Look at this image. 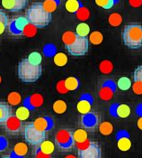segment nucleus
Wrapping results in <instances>:
<instances>
[{
	"mask_svg": "<svg viewBox=\"0 0 142 158\" xmlns=\"http://www.w3.org/2000/svg\"><path fill=\"white\" fill-rule=\"evenodd\" d=\"M25 17L27 18L29 24L34 25L36 28H42L47 26L51 22L52 16L50 13L47 12L42 3L36 2L29 6L27 9Z\"/></svg>",
	"mask_w": 142,
	"mask_h": 158,
	"instance_id": "nucleus-1",
	"label": "nucleus"
},
{
	"mask_svg": "<svg viewBox=\"0 0 142 158\" xmlns=\"http://www.w3.org/2000/svg\"><path fill=\"white\" fill-rule=\"evenodd\" d=\"M42 73L41 65L32 63L27 58H24L18 63L17 74L21 81L25 83H33L37 81Z\"/></svg>",
	"mask_w": 142,
	"mask_h": 158,
	"instance_id": "nucleus-2",
	"label": "nucleus"
},
{
	"mask_svg": "<svg viewBox=\"0 0 142 158\" xmlns=\"http://www.w3.org/2000/svg\"><path fill=\"white\" fill-rule=\"evenodd\" d=\"M122 41L125 46L132 50L142 47V25L139 24H126L122 31Z\"/></svg>",
	"mask_w": 142,
	"mask_h": 158,
	"instance_id": "nucleus-3",
	"label": "nucleus"
},
{
	"mask_svg": "<svg viewBox=\"0 0 142 158\" xmlns=\"http://www.w3.org/2000/svg\"><path fill=\"white\" fill-rule=\"evenodd\" d=\"M24 136L26 143H28L29 145L39 146L45 140L46 133L40 131L37 127H35L34 122H30L24 126Z\"/></svg>",
	"mask_w": 142,
	"mask_h": 158,
	"instance_id": "nucleus-4",
	"label": "nucleus"
},
{
	"mask_svg": "<svg viewBox=\"0 0 142 158\" xmlns=\"http://www.w3.org/2000/svg\"><path fill=\"white\" fill-rule=\"evenodd\" d=\"M68 52L72 56H84L87 53L89 49V40L87 37L77 36L76 40L70 45L65 47Z\"/></svg>",
	"mask_w": 142,
	"mask_h": 158,
	"instance_id": "nucleus-5",
	"label": "nucleus"
},
{
	"mask_svg": "<svg viewBox=\"0 0 142 158\" xmlns=\"http://www.w3.org/2000/svg\"><path fill=\"white\" fill-rule=\"evenodd\" d=\"M55 144L61 149H70L75 146L73 132L68 128H60L55 134Z\"/></svg>",
	"mask_w": 142,
	"mask_h": 158,
	"instance_id": "nucleus-6",
	"label": "nucleus"
},
{
	"mask_svg": "<svg viewBox=\"0 0 142 158\" xmlns=\"http://www.w3.org/2000/svg\"><path fill=\"white\" fill-rule=\"evenodd\" d=\"M29 24L27 18L25 16H17L11 19L8 22V30L10 34L15 36L23 35L24 28Z\"/></svg>",
	"mask_w": 142,
	"mask_h": 158,
	"instance_id": "nucleus-7",
	"label": "nucleus"
},
{
	"mask_svg": "<svg viewBox=\"0 0 142 158\" xmlns=\"http://www.w3.org/2000/svg\"><path fill=\"white\" fill-rule=\"evenodd\" d=\"M78 158H102V149L97 142L91 141L85 148L78 151Z\"/></svg>",
	"mask_w": 142,
	"mask_h": 158,
	"instance_id": "nucleus-8",
	"label": "nucleus"
},
{
	"mask_svg": "<svg viewBox=\"0 0 142 158\" xmlns=\"http://www.w3.org/2000/svg\"><path fill=\"white\" fill-rule=\"evenodd\" d=\"M99 118L95 112H89L85 114L81 118V125L85 129L88 131H95V128L98 127Z\"/></svg>",
	"mask_w": 142,
	"mask_h": 158,
	"instance_id": "nucleus-9",
	"label": "nucleus"
},
{
	"mask_svg": "<svg viewBox=\"0 0 142 158\" xmlns=\"http://www.w3.org/2000/svg\"><path fill=\"white\" fill-rule=\"evenodd\" d=\"M93 104H94V98H92V96L88 93L84 94L79 98V100L77 104V110L81 115L87 114V113L91 112Z\"/></svg>",
	"mask_w": 142,
	"mask_h": 158,
	"instance_id": "nucleus-10",
	"label": "nucleus"
},
{
	"mask_svg": "<svg viewBox=\"0 0 142 158\" xmlns=\"http://www.w3.org/2000/svg\"><path fill=\"white\" fill-rule=\"evenodd\" d=\"M110 113L119 118H127L131 113L130 107L127 104H114L111 107Z\"/></svg>",
	"mask_w": 142,
	"mask_h": 158,
	"instance_id": "nucleus-11",
	"label": "nucleus"
},
{
	"mask_svg": "<svg viewBox=\"0 0 142 158\" xmlns=\"http://www.w3.org/2000/svg\"><path fill=\"white\" fill-rule=\"evenodd\" d=\"M5 128L6 131L8 134L16 135L19 134L22 129V121L18 119L15 115H11L9 118L5 123Z\"/></svg>",
	"mask_w": 142,
	"mask_h": 158,
	"instance_id": "nucleus-12",
	"label": "nucleus"
},
{
	"mask_svg": "<svg viewBox=\"0 0 142 158\" xmlns=\"http://www.w3.org/2000/svg\"><path fill=\"white\" fill-rule=\"evenodd\" d=\"M1 4L9 12H19L26 6L27 0H1Z\"/></svg>",
	"mask_w": 142,
	"mask_h": 158,
	"instance_id": "nucleus-13",
	"label": "nucleus"
},
{
	"mask_svg": "<svg viewBox=\"0 0 142 158\" xmlns=\"http://www.w3.org/2000/svg\"><path fill=\"white\" fill-rule=\"evenodd\" d=\"M115 93V84L112 81H108L101 86L99 89V97L103 100H110Z\"/></svg>",
	"mask_w": 142,
	"mask_h": 158,
	"instance_id": "nucleus-14",
	"label": "nucleus"
},
{
	"mask_svg": "<svg viewBox=\"0 0 142 158\" xmlns=\"http://www.w3.org/2000/svg\"><path fill=\"white\" fill-rule=\"evenodd\" d=\"M34 125L40 131L46 133L47 131L52 129V127H54V121L51 118L48 116H44V117H40L36 118L34 121Z\"/></svg>",
	"mask_w": 142,
	"mask_h": 158,
	"instance_id": "nucleus-15",
	"label": "nucleus"
},
{
	"mask_svg": "<svg viewBox=\"0 0 142 158\" xmlns=\"http://www.w3.org/2000/svg\"><path fill=\"white\" fill-rule=\"evenodd\" d=\"M43 102H44V98L42 95L39 93H34L24 99V106L27 107L30 110H33L37 108H40L43 104Z\"/></svg>",
	"mask_w": 142,
	"mask_h": 158,
	"instance_id": "nucleus-16",
	"label": "nucleus"
},
{
	"mask_svg": "<svg viewBox=\"0 0 142 158\" xmlns=\"http://www.w3.org/2000/svg\"><path fill=\"white\" fill-rule=\"evenodd\" d=\"M117 146L118 148L122 151L126 152L131 148V141L130 139V135L126 131H121L117 135Z\"/></svg>",
	"mask_w": 142,
	"mask_h": 158,
	"instance_id": "nucleus-17",
	"label": "nucleus"
},
{
	"mask_svg": "<svg viewBox=\"0 0 142 158\" xmlns=\"http://www.w3.org/2000/svg\"><path fill=\"white\" fill-rule=\"evenodd\" d=\"M27 154H28L27 145L23 142H19L14 147L11 156L12 158H24Z\"/></svg>",
	"mask_w": 142,
	"mask_h": 158,
	"instance_id": "nucleus-18",
	"label": "nucleus"
},
{
	"mask_svg": "<svg viewBox=\"0 0 142 158\" xmlns=\"http://www.w3.org/2000/svg\"><path fill=\"white\" fill-rule=\"evenodd\" d=\"M11 115V107L6 102H0V125L5 124Z\"/></svg>",
	"mask_w": 142,
	"mask_h": 158,
	"instance_id": "nucleus-19",
	"label": "nucleus"
},
{
	"mask_svg": "<svg viewBox=\"0 0 142 158\" xmlns=\"http://www.w3.org/2000/svg\"><path fill=\"white\" fill-rule=\"evenodd\" d=\"M83 6V3L80 0H67L66 4H65L66 10L71 14H76Z\"/></svg>",
	"mask_w": 142,
	"mask_h": 158,
	"instance_id": "nucleus-20",
	"label": "nucleus"
},
{
	"mask_svg": "<svg viewBox=\"0 0 142 158\" xmlns=\"http://www.w3.org/2000/svg\"><path fill=\"white\" fill-rule=\"evenodd\" d=\"M64 84L68 91H75L80 88V81L77 77H68L64 81Z\"/></svg>",
	"mask_w": 142,
	"mask_h": 158,
	"instance_id": "nucleus-21",
	"label": "nucleus"
},
{
	"mask_svg": "<svg viewBox=\"0 0 142 158\" xmlns=\"http://www.w3.org/2000/svg\"><path fill=\"white\" fill-rule=\"evenodd\" d=\"M39 149L49 156H51L52 153L54 152L55 150V145L51 142V141H49V140H44L42 143H41L39 145Z\"/></svg>",
	"mask_w": 142,
	"mask_h": 158,
	"instance_id": "nucleus-22",
	"label": "nucleus"
},
{
	"mask_svg": "<svg viewBox=\"0 0 142 158\" xmlns=\"http://www.w3.org/2000/svg\"><path fill=\"white\" fill-rule=\"evenodd\" d=\"M73 137H74L75 144L82 143V142H85V140L88 139V135H87L86 130L79 128V129H77L73 132Z\"/></svg>",
	"mask_w": 142,
	"mask_h": 158,
	"instance_id": "nucleus-23",
	"label": "nucleus"
},
{
	"mask_svg": "<svg viewBox=\"0 0 142 158\" xmlns=\"http://www.w3.org/2000/svg\"><path fill=\"white\" fill-rule=\"evenodd\" d=\"M76 34L78 36L87 37L90 35V26L84 22L78 24L76 27Z\"/></svg>",
	"mask_w": 142,
	"mask_h": 158,
	"instance_id": "nucleus-24",
	"label": "nucleus"
},
{
	"mask_svg": "<svg viewBox=\"0 0 142 158\" xmlns=\"http://www.w3.org/2000/svg\"><path fill=\"white\" fill-rule=\"evenodd\" d=\"M14 115L21 121H25L30 117V110L27 107H25V106H21V107H19L16 110Z\"/></svg>",
	"mask_w": 142,
	"mask_h": 158,
	"instance_id": "nucleus-25",
	"label": "nucleus"
},
{
	"mask_svg": "<svg viewBox=\"0 0 142 158\" xmlns=\"http://www.w3.org/2000/svg\"><path fill=\"white\" fill-rule=\"evenodd\" d=\"M116 85L118 87V89H120V90L127 91V90H129L131 88L132 83H131V81H130V78H128V77H120L117 81Z\"/></svg>",
	"mask_w": 142,
	"mask_h": 158,
	"instance_id": "nucleus-26",
	"label": "nucleus"
},
{
	"mask_svg": "<svg viewBox=\"0 0 142 158\" xmlns=\"http://www.w3.org/2000/svg\"><path fill=\"white\" fill-rule=\"evenodd\" d=\"M77 36V35L72 31H67L62 35V42L64 44V46L67 47L69 45H70L71 44L74 43V41L76 40V38Z\"/></svg>",
	"mask_w": 142,
	"mask_h": 158,
	"instance_id": "nucleus-27",
	"label": "nucleus"
},
{
	"mask_svg": "<svg viewBox=\"0 0 142 158\" xmlns=\"http://www.w3.org/2000/svg\"><path fill=\"white\" fill-rule=\"evenodd\" d=\"M43 7L44 9L49 13H53L59 6V0H44L43 3Z\"/></svg>",
	"mask_w": 142,
	"mask_h": 158,
	"instance_id": "nucleus-28",
	"label": "nucleus"
},
{
	"mask_svg": "<svg viewBox=\"0 0 142 158\" xmlns=\"http://www.w3.org/2000/svg\"><path fill=\"white\" fill-rule=\"evenodd\" d=\"M95 4L98 6H100L105 10H109V9L112 8L116 4H118L119 2V0H95Z\"/></svg>",
	"mask_w": 142,
	"mask_h": 158,
	"instance_id": "nucleus-29",
	"label": "nucleus"
},
{
	"mask_svg": "<svg viewBox=\"0 0 142 158\" xmlns=\"http://www.w3.org/2000/svg\"><path fill=\"white\" fill-rule=\"evenodd\" d=\"M99 131L104 135H110L113 131V126L109 121L102 122L99 126Z\"/></svg>",
	"mask_w": 142,
	"mask_h": 158,
	"instance_id": "nucleus-30",
	"label": "nucleus"
},
{
	"mask_svg": "<svg viewBox=\"0 0 142 158\" xmlns=\"http://www.w3.org/2000/svg\"><path fill=\"white\" fill-rule=\"evenodd\" d=\"M67 103L64 101V100H57L53 103V106H52V109L53 111L57 114H63L67 111Z\"/></svg>",
	"mask_w": 142,
	"mask_h": 158,
	"instance_id": "nucleus-31",
	"label": "nucleus"
},
{
	"mask_svg": "<svg viewBox=\"0 0 142 158\" xmlns=\"http://www.w3.org/2000/svg\"><path fill=\"white\" fill-rule=\"evenodd\" d=\"M7 101L10 105L12 106H16V105H19L21 102H22V97H21V94L19 92H16V91H13L10 92L8 94V97H7Z\"/></svg>",
	"mask_w": 142,
	"mask_h": 158,
	"instance_id": "nucleus-32",
	"label": "nucleus"
},
{
	"mask_svg": "<svg viewBox=\"0 0 142 158\" xmlns=\"http://www.w3.org/2000/svg\"><path fill=\"white\" fill-rule=\"evenodd\" d=\"M53 61L57 66L64 67L68 63V56L63 52H59L53 57Z\"/></svg>",
	"mask_w": 142,
	"mask_h": 158,
	"instance_id": "nucleus-33",
	"label": "nucleus"
},
{
	"mask_svg": "<svg viewBox=\"0 0 142 158\" xmlns=\"http://www.w3.org/2000/svg\"><path fill=\"white\" fill-rule=\"evenodd\" d=\"M89 42L95 45H98L100 44H102L103 40H104V36H103V34L100 33V32H93L92 34L89 35V38H88Z\"/></svg>",
	"mask_w": 142,
	"mask_h": 158,
	"instance_id": "nucleus-34",
	"label": "nucleus"
},
{
	"mask_svg": "<svg viewBox=\"0 0 142 158\" xmlns=\"http://www.w3.org/2000/svg\"><path fill=\"white\" fill-rule=\"evenodd\" d=\"M108 21L112 26H119L122 22V17L119 13H112L110 15Z\"/></svg>",
	"mask_w": 142,
	"mask_h": 158,
	"instance_id": "nucleus-35",
	"label": "nucleus"
},
{
	"mask_svg": "<svg viewBox=\"0 0 142 158\" xmlns=\"http://www.w3.org/2000/svg\"><path fill=\"white\" fill-rule=\"evenodd\" d=\"M99 69L104 74H110L113 69V65L110 61H104L100 63Z\"/></svg>",
	"mask_w": 142,
	"mask_h": 158,
	"instance_id": "nucleus-36",
	"label": "nucleus"
},
{
	"mask_svg": "<svg viewBox=\"0 0 142 158\" xmlns=\"http://www.w3.org/2000/svg\"><path fill=\"white\" fill-rule=\"evenodd\" d=\"M27 59L29 60V61H31L34 64L41 65V61H42V56L38 52H32V53L29 54V56L27 57Z\"/></svg>",
	"mask_w": 142,
	"mask_h": 158,
	"instance_id": "nucleus-37",
	"label": "nucleus"
},
{
	"mask_svg": "<svg viewBox=\"0 0 142 158\" xmlns=\"http://www.w3.org/2000/svg\"><path fill=\"white\" fill-rule=\"evenodd\" d=\"M76 16L80 21H85V20H87L89 18L90 12H89V10L86 7L83 6L81 9H79L77 12L76 13Z\"/></svg>",
	"mask_w": 142,
	"mask_h": 158,
	"instance_id": "nucleus-38",
	"label": "nucleus"
},
{
	"mask_svg": "<svg viewBox=\"0 0 142 158\" xmlns=\"http://www.w3.org/2000/svg\"><path fill=\"white\" fill-rule=\"evenodd\" d=\"M36 34H37V29H36L35 26L33 24H28L27 26L24 28L23 35H25L27 37H34L35 36Z\"/></svg>",
	"mask_w": 142,
	"mask_h": 158,
	"instance_id": "nucleus-39",
	"label": "nucleus"
},
{
	"mask_svg": "<svg viewBox=\"0 0 142 158\" xmlns=\"http://www.w3.org/2000/svg\"><path fill=\"white\" fill-rule=\"evenodd\" d=\"M133 81L134 82L142 83V65L138 66L133 73Z\"/></svg>",
	"mask_w": 142,
	"mask_h": 158,
	"instance_id": "nucleus-40",
	"label": "nucleus"
},
{
	"mask_svg": "<svg viewBox=\"0 0 142 158\" xmlns=\"http://www.w3.org/2000/svg\"><path fill=\"white\" fill-rule=\"evenodd\" d=\"M133 92L137 95H141L142 94V83L140 82H134V84L131 86Z\"/></svg>",
	"mask_w": 142,
	"mask_h": 158,
	"instance_id": "nucleus-41",
	"label": "nucleus"
},
{
	"mask_svg": "<svg viewBox=\"0 0 142 158\" xmlns=\"http://www.w3.org/2000/svg\"><path fill=\"white\" fill-rule=\"evenodd\" d=\"M90 140H85V142H82V143H77L76 144V146H77V151H80V150H82L84 148H85L86 146H88L89 144H90Z\"/></svg>",
	"mask_w": 142,
	"mask_h": 158,
	"instance_id": "nucleus-42",
	"label": "nucleus"
},
{
	"mask_svg": "<svg viewBox=\"0 0 142 158\" xmlns=\"http://www.w3.org/2000/svg\"><path fill=\"white\" fill-rule=\"evenodd\" d=\"M34 157L35 158H50V156L46 155L44 153H42L39 148L35 151V154H34Z\"/></svg>",
	"mask_w": 142,
	"mask_h": 158,
	"instance_id": "nucleus-43",
	"label": "nucleus"
},
{
	"mask_svg": "<svg viewBox=\"0 0 142 158\" xmlns=\"http://www.w3.org/2000/svg\"><path fill=\"white\" fill-rule=\"evenodd\" d=\"M57 89L60 93H66L68 91L66 87H65L64 81H59V83H58V85H57Z\"/></svg>",
	"mask_w": 142,
	"mask_h": 158,
	"instance_id": "nucleus-44",
	"label": "nucleus"
},
{
	"mask_svg": "<svg viewBox=\"0 0 142 158\" xmlns=\"http://www.w3.org/2000/svg\"><path fill=\"white\" fill-rule=\"evenodd\" d=\"M129 3L132 7H140L142 5V0H129Z\"/></svg>",
	"mask_w": 142,
	"mask_h": 158,
	"instance_id": "nucleus-45",
	"label": "nucleus"
},
{
	"mask_svg": "<svg viewBox=\"0 0 142 158\" xmlns=\"http://www.w3.org/2000/svg\"><path fill=\"white\" fill-rule=\"evenodd\" d=\"M8 25V22L6 21H0V35L5 32L6 26Z\"/></svg>",
	"mask_w": 142,
	"mask_h": 158,
	"instance_id": "nucleus-46",
	"label": "nucleus"
},
{
	"mask_svg": "<svg viewBox=\"0 0 142 158\" xmlns=\"http://www.w3.org/2000/svg\"><path fill=\"white\" fill-rule=\"evenodd\" d=\"M0 21H6V22H9L6 14L4 12L3 10H1V9H0Z\"/></svg>",
	"mask_w": 142,
	"mask_h": 158,
	"instance_id": "nucleus-47",
	"label": "nucleus"
},
{
	"mask_svg": "<svg viewBox=\"0 0 142 158\" xmlns=\"http://www.w3.org/2000/svg\"><path fill=\"white\" fill-rule=\"evenodd\" d=\"M137 126H138V127L142 130V117H140V118H139V120L137 122Z\"/></svg>",
	"mask_w": 142,
	"mask_h": 158,
	"instance_id": "nucleus-48",
	"label": "nucleus"
},
{
	"mask_svg": "<svg viewBox=\"0 0 142 158\" xmlns=\"http://www.w3.org/2000/svg\"><path fill=\"white\" fill-rule=\"evenodd\" d=\"M65 158H77L75 156H73V155H69V156H67Z\"/></svg>",
	"mask_w": 142,
	"mask_h": 158,
	"instance_id": "nucleus-49",
	"label": "nucleus"
},
{
	"mask_svg": "<svg viewBox=\"0 0 142 158\" xmlns=\"http://www.w3.org/2000/svg\"><path fill=\"white\" fill-rule=\"evenodd\" d=\"M0 158H12V156H2Z\"/></svg>",
	"mask_w": 142,
	"mask_h": 158,
	"instance_id": "nucleus-50",
	"label": "nucleus"
},
{
	"mask_svg": "<svg viewBox=\"0 0 142 158\" xmlns=\"http://www.w3.org/2000/svg\"><path fill=\"white\" fill-rule=\"evenodd\" d=\"M0 82H1V77H0Z\"/></svg>",
	"mask_w": 142,
	"mask_h": 158,
	"instance_id": "nucleus-51",
	"label": "nucleus"
}]
</instances>
